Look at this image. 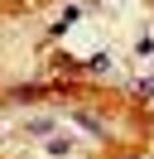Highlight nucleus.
Returning <instances> with one entry per match:
<instances>
[{"mask_svg":"<svg viewBox=\"0 0 154 159\" xmlns=\"http://www.w3.org/2000/svg\"><path fill=\"white\" fill-rule=\"evenodd\" d=\"M29 135H53V120H29Z\"/></svg>","mask_w":154,"mask_h":159,"instance_id":"2","label":"nucleus"},{"mask_svg":"<svg viewBox=\"0 0 154 159\" xmlns=\"http://www.w3.org/2000/svg\"><path fill=\"white\" fill-rule=\"evenodd\" d=\"M135 97L149 101V97H154V77H135Z\"/></svg>","mask_w":154,"mask_h":159,"instance_id":"1","label":"nucleus"}]
</instances>
